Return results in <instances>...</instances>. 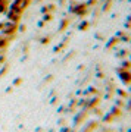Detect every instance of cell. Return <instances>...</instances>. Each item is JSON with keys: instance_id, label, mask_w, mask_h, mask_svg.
Wrapping results in <instances>:
<instances>
[{"instance_id": "obj_2", "label": "cell", "mask_w": 131, "mask_h": 132, "mask_svg": "<svg viewBox=\"0 0 131 132\" xmlns=\"http://www.w3.org/2000/svg\"><path fill=\"white\" fill-rule=\"evenodd\" d=\"M8 7H9V5H8V0H0V13H5V12H8Z\"/></svg>"}, {"instance_id": "obj_1", "label": "cell", "mask_w": 131, "mask_h": 132, "mask_svg": "<svg viewBox=\"0 0 131 132\" xmlns=\"http://www.w3.org/2000/svg\"><path fill=\"white\" fill-rule=\"evenodd\" d=\"M13 3L16 6H18L21 10H24L27 6H28V3H30V0H13Z\"/></svg>"}]
</instances>
